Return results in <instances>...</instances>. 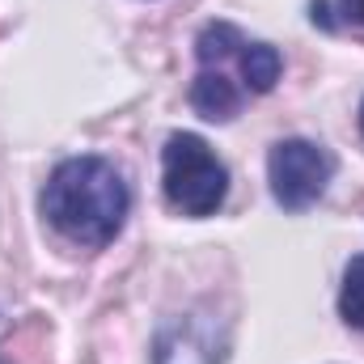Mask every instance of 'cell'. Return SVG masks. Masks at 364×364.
<instances>
[{"mask_svg": "<svg viewBox=\"0 0 364 364\" xmlns=\"http://www.w3.org/2000/svg\"><path fill=\"white\" fill-rule=\"evenodd\" d=\"M242 97H246V93L225 77V68H199V77H195V85H191V106H195V114H203L208 123H229V119L242 110Z\"/></svg>", "mask_w": 364, "mask_h": 364, "instance_id": "6", "label": "cell"}, {"mask_svg": "<svg viewBox=\"0 0 364 364\" xmlns=\"http://www.w3.org/2000/svg\"><path fill=\"white\" fill-rule=\"evenodd\" d=\"M132 191L106 157H68L43 186V216L77 246H110L127 220Z\"/></svg>", "mask_w": 364, "mask_h": 364, "instance_id": "1", "label": "cell"}, {"mask_svg": "<svg viewBox=\"0 0 364 364\" xmlns=\"http://www.w3.org/2000/svg\"><path fill=\"white\" fill-rule=\"evenodd\" d=\"M360 132H364V102H360Z\"/></svg>", "mask_w": 364, "mask_h": 364, "instance_id": "9", "label": "cell"}, {"mask_svg": "<svg viewBox=\"0 0 364 364\" xmlns=\"http://www.w3.org/2000/svg\"><path fill=\"white\" fill-rule=\"evenodd\" d=\"M339 9H343V17H348V21L364 26V0H339Z\"/></svg>", "mask_w": 364, "mask_h": 364, "instance_id": "8", "label": "cell"}, {"mask_svg": "<svg viewBox=\"0 0 364 364\" xmlns=\"http://www.w3.org/2000/svg\"><path fill=\"white\" fill-rule=\"evenodd\" d=\"M339 314L352 331H364V255H356L343 272V288H339Z\"/></svg>", "mask_w": 364, "mask_h": 364, "instance_id": "7", "label": "cell"}, {"mask_svg": "<svg viewBox=\"0 0 364 364\" xmlns=\"http://www.w3.org/2000/svg\"><path fill=\"white\" fill-rule=\"evenodd\" d=\"M161 186L170 208L182 216H212L225 195H229V170L225 161L208 149L203 136L195 132H174L161 149Z\"/></svg>", "mask_w": 364, "mask_h": 364, "instance_id": "2", "label": "cell"}, {"mask_svg": "<svg viewBox=\"0 0 364 364\" xmlns=\"http://www.w3.org/2000/svg\"><path fill=\"white\" fill-rule=\"evenodd\" d=\"M195 55H199V64H208V60H233L237 77H242V93H272L279 73H284V60H279V51H275L272 43L246 38L229 21L203 26L199 38H195Z\"/></svg>", "mask_w": 364, "mask_h": 364, "instance_id": "4", "label": "cell"}, {"mask_svg": "<svg viewBox=\"0 0 364 364\" xmlns=\"http://www.w3.org/2000/svg\"><path fill=\"white\" fill-rule=\"evenodd\" d=\"M335 174V157L314 144V140H279L267 153V182H272V195L284 212H305L314 208Z\"/></svg>", "mask_w": 364, "mask_h": 364, "instance_id": "3", "label": "cell"}, {"mask_svg": "<svg viewBox=\"0 0 364 364\" xmlns=\"http://www.w3.org/2000/svg\"><path fill=\"white\" fill-rule=\"evenodd\" d=\"M225 352H229L225 322L212 318L208 309H191L157 331L153 364H225Z\"/></svg>", "mask_w": 364, "mask_h": 364, "instance_id": "5", "label": "cell"}]
</instances>
